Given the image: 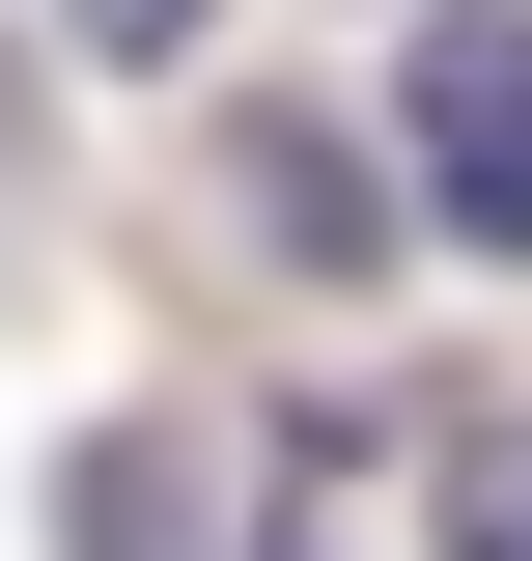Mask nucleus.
<instances>
[{"label":"nucleus","mask_w":532,"mask_h":561,"mask_svg":"<svg viewBox=\"0 0 532 561\" xmlns=\"http://www.w3.org/2000/svg\"><path fill=\"white\" fill-rule=\"evenodd\" d=\"M420 197L449 253H532V28H420Z\"/></svg>","instance_id":"nucleus-1"},{"label":"nucleus","mask_w":532,"mask_h":561,"mask_svg":"<svg viewBox=\"0 0 532 561\" xmlns=\"http://www.w3.org/2000/svg\"><path fill=\"white\" fill-rule=\"evenodd\" d=\"M253 225H280V253H336V280L393 253V197H365V169H336V140H253Z\"/></svg>","instance_id":"nucleus-2"},{"label":"nucleus","mask_w":532,"mask_h":561,"mask_svg":"<svg viewBox=\"0 0 532 561\" xmlns=\"http://www.w3.org/2000/svg\"><path fill=\"white\" fill-rule=\"evenodd\" d=\"M449 561H532V421H476V449H449Z\"/></svg>","instance_id":"nucleus-3"},{"label":"nucleus","mask_w":532,"mask_h":561,"mask_svg":"<svg viewBox=\"0 0 532 561\" xmlns=\"http://www.w3.org/2000/svg\"><path fill=\"white\" fill-rule=\"evenodd\" d=\"M84 28H113V57H197V0H84Z\"/></svg>","instance_id":"nucleus-4"}]
</instances>
